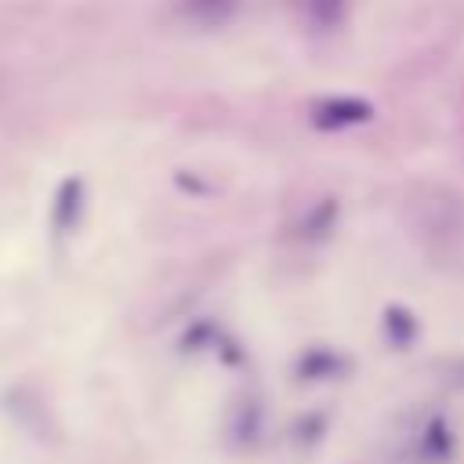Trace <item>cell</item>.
Wrapping results in <instances>:
<instances>
[{
  "label": "cell",
  "instance_id": "cell-3",
  "mask_svg": "<svg viewBox=\"0 0 464 464\" xmlns=\"http://www.w3.org/2000/svg\"><path fill=\"white\" fill-rule=\"evenodd\" d=\"M239 0H174V14L196 29H221L236 18Z\"/></svg>",
  "mask_w": 464,
  "mask_h": 464
},
{
  "label": "cell",
  "instance_id": "cell-5",
  "mask_svg": "<svg viewBox=\"0 0 464 464\" xmlns=\"http://www.w3.org/2000/svg\"><path fill=\"white\" fill-rule=\"evenodd\" d=\"M334 221H337V203H334V199H323V203L312 207L308 218L301 221V236H308V239H323L326 232H334Z\"/></svg>",
  "mask_w": 464,
  "mask_h": 464
},
{
  "label": "cell",
  "instance_id": "cell-4",
  "mask_svg": "<svg viewBox=\"0 0 464 464\" xmlns=\"http://www.w3.org/2000/svg\"><path fill=\"white\" fill-rule=\"evenodd\" d=\"M297 7L312 33H337L348 22V0H297Z\"/></svg>",
  "mask_w": 464,
  "mask_h": 464
},
{
  "label": "cell",
  "instance_id": "cell-2",
  "mask_svg": "<svg viewBox=\"0 0 464 464\" xmlns=\"http://www.w3.org/2000/svg\"><path fill=\"white\" fill-rule=\"evenodd\" d=\"M83 203H87V185H83V178H80V174L65 178V181L58 185V192H54V203H51V228H54V236H69V232L80 225Z\"/></svg>",
  "mask_w": 464,
  "mask_h": 464
},
{
  "label": "cell",
  "instance_id": "cell-6",
  "mask_svg": "<svg viewBox=\"0 0 464 464\" xmlns=\"http://www.w3.org/2000/svg\"><path fill=\"white\" fill-rule=\"evenodd\" d=\"M384 326H388V337L395 344H410L413 334H417V319L406 312V308H388L384 312Z\"/></svg>",
  "mask_w": 464,
  "mask_h": 464
},
{
  "label": "cell",
  "instance_id": "cell-1",
  "mask_svg": "<svg viewBox=\"0 0 464 464\" xmlns=\"http://www.w3.org/2000/svg\"><path fill=\"white\" fill-rule=\"evenodd\" d=\"M308 120L319 130H344V127L370 123L373 120V105L355 98V94H330V98H319L308 109Z\"/></svg>",
  "mask_w": 464,
  "mask_h": 464
}]
</instances>
